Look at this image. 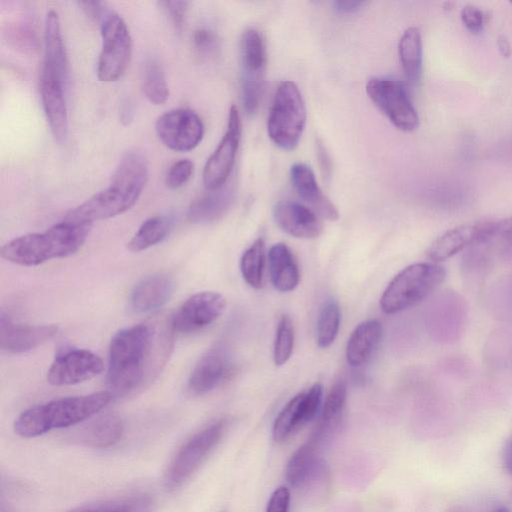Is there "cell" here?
Returning <instances> with one entry per match:
<instances>
[{
  "mask_svg": "<svg viewBox=\"0 0 512 512\" xmlns=\"http://www.w3.org/2000/svg\"><path fill=\"white\" fill-rule=\"evenodd\" d=\"M271 282L280 292L294 290L300 279L298 265L288 246L276 243L270 247L267 255Z\"/></svg>",
  "mask_w": 512,
  "mask_h": 512,
  "instance_id": "cell-28",
  "label": "cell"
},
{
  "mask_svg": "<svg viewBox=\"0 0 512 512\" xmlns=\"http://www.w3.org/2000/svg\"><path fill=\"white\" fill-rule=\"evenodd\" d=\"M290 180L297 194L321 217L336 221L339 213L333 202L319 187L314 172L304 163H295L290 168Z\"/></svg>",
  "mask_w": 512,
  "mask_h": 512,
  "instance_id": "cell-24",
  "label": "cell"
},
{
  "mask_svg": "<svg viewBox=\"0 0 512 512\" xmlns=\"http://www.w3.org/2000/svg\"><path fill=\"white\" fill-rule=\"evenodd\" d=\"M92 224L63 220L44 232L16 237L0 249L1 257L20 266H37L75 254L86 241Z\"/></svg>",
  "mask_w": 512,
  "mask_h": 512,
  "instance_id": "cell-3",
  "label": "cell"
},
{
  "mask_svg": "<svg viewBox=\"0 0 512 512\" xmlns=\"http://www.w3.org/2000/svg\"><path fill=\"white\" fill-rule=\"evenodd\" d=\"M102 359L87 349L60 351L47 372V381L54 386L75 385L90 380L103 371Z\"/></svg>",
  "mask_w": 512,
  "mask_h": 512,
  "instance_id": "cell-13",
  "label": "cell"
},
{
  "mask_svg": "<svg viewBox=\"0 0 512 512\" xmlns=\"http://www.w3.org/2000/svg\"><path fill=\"white\" fill-rule=\"evenodd\" d=\"M382 337L378 320L360 323L351 333L346 346V360L352 367L365 364L376 350Z\"/></svg>",
  "mask_w": 512,
  "mask_h": 512,
  "instance_id": "cell-29",
  "label": "cell"
},
{
  "mask_svg": "<svg viewBox=\"0 0 512 512\" xmlns=\"http://www.w3.org/2000/svg\"><path fill=\"white\" fill-rule=\"evenodd\" d=\"M347 387L343 379H338L331 387L321 415L316 426L307 440L320 449L337 431L344 414L346 403Z\"/></svg>",
  "mask_w": 512,
  "mask_h": 512,
  "instance_id": "cell-25",
  "label": "cell"
},
{
  "mask_svg": "<svg viewBox=\"0 0 512 512\" xmlns=\"http://www.w3.org/2000/svg\"><path fill=\"white\" fill-rule=\"evenodd\" d=\"M231 371V361L223 347L207 351L197 362L188 379V389L195 395L206 394L224 381Z\"/></svg>",
  "mask_w": 512,
  "mask_h": 512,
  "instance_id": "cell-20",
  "label": "cell"
},
{
  "mask_svg": "<svg viewBox=\"0 0 512 512\" xmlns=\"http://www.w3.org/2000/svg\"><path fill=\"white\" fill-rule=\"evenodd\" d=\"M512 248V217L495 220L491 239L486 247Z\"/></svg>",
  "mask_w": 512,
  "mask_h": 512,
  "instance_id": "cell-40",
  "label": "cell"
},
{
  "mask_svg": "<svg viewBox=\"0 0 512 512\" xmlns=\"http://www.w3.org/2000/svg\"><path fill=\"white\" fill-rule=\"evenodd\" d=\"M65 84L46 73H40V97L44 114L54 140L63 144L68 138V112Z\"/></svg>",
  "mask_w": 512,
  "mask_h": 512,
  "instance_id": "cell-19",
  "label": "cell"
},
{
  "mask_svg": "<svg viewBox=\"0 0 512 512\" xmlns=\"http://www.w3.org/2000/svg\"><path fill=\"white\" fill-rule=\"evenodd\" d=\"M109 391L55 399L22 412L14 422V431L33 438L53 429L81 423L101 411L112 399Z\"/></svg>",
  "mask_w": 512,
  "mask_h": 512,
  "instance_id": "cell-4",
  "label": "cell"
},
{
  "mask_svg": "<svg viewBox=\"0 0 512 512\" xmlns=\"http://www.w3.org/2000/svg\"><path fill=\"white\" fill-rule=\"evenodd\" d=\"M341 322L339 305L333 299L327 301L319 313L317 321V344L320 348L329 347L337 337Z\"/></svg>",
  "mask_w": 512,
  "mask_h": 512,
  "instance_id": "cell-36",
  "label": "cell"
},
{
  "mask_svg": "<svg viewBox=\"0 0 512 512\" xmlns=\"http://www.w3.org/2000/svg\"><path fill=\"white\" fill-rule=\"evenodd\" d=\"M242 66V103L247 114H254L259 106L267 54L261 34L253 28L246 29L240 40Z\"/></svg>",
  "mask_w": 512,
  "mask_h": 512,
  "instance_id": "cell-9",
  "label": "cell"
},
{
  "mask_svg": "<svg viewBox=\"0 0 512 512\" xmlns=\"http://www.w3.org/2000/svg\"><path fill=\"white\" fill-rule=\"evenodd\" d=\"M494 220L478 221L451 228L428 248L427 256L434 262L444 261L472 247L485 246L492 235Z\"/></svg>",
  "mask_w": 512,
  "mask_h": 512,
  "instance_id": "cell-17",
  "label": "cell"
},
{
  "mask_svg": "<svg viewBox=\"0 0 512 512\" xmlns=\"http://www.w3.org/2000/svg\"><path fill=\"white\" fill-rule=\"evenodd\" d=\"M306 118V106L298 86L292 81H282L267 119L269 138L279 148L293 150L300 141Z\"/></svg>",
  "mask_w": 512,
  "mask_h": 512,
  "instance_id": "cell-6",
  "label": "cell"
},
{
  "mask_svg": "<svg viewBox=\"0 0 512 512\" xmlns=\"http://www.w3.org/2000/svg\"><path fill=\"white\" fill-rule=\"evenodd\" d=\"M235 199L233 185L210 190L195 199L189 206L187 218L191 223L207 224L219 220L232 206Z\"/></svg>",
  "mask_w": 512,
  "mask_h": 512,
  "instance_id": "cell-27",
  "label": "cell"
},
{
  "mask_svg": "<svg viewBox=\"0 0 512 512\" xmlns=\"http://www.w3.org/2000/svg\"><path fill=\"white\" fill-rule=\"evenodd\" d=\"M102 47L97 62V77L114 82L125 73L132 55V39L124 19L109 10L100 22Z\"/></svg>",
  "mask_w": 512,
  "mask_h": 512,
  "instance_id": "cell-7",
  "label": "cell"
},
{
  "mask_svg": "<svg viewBox=\"0 0 512 512\" xmlns=\"http://www.w3.org/2000/svg\"><path fill=\"white\" fill-rule=\"evenodd\" d=\"M434 316L436 333L444 342L454 341L459 337L465 325L467 306L463 298L451 291H446L443 297L438 299Z\"/></svg>",
  "mask_w": 512,
  "mask_h": 512,
  "instance_id": "cell-26",
  "label": "cell"
},
{
  "mask_svg": "<svg viewBox=\"0 0 512 512\" xmlns=\"http://www.w3.org/2000/svg\"><path fill=\"white\" fill-rule=\"evenodd\" d=\"M399 58L407 84L417 85L422 74V37L417 27H409L403 32Z\"/></svg>",
  "mask_w": 512,
  "mask_h": 512,
  "instance_id": "cell-31",
  "label": "cell"
},
{
  "mask_svg": "<svg viewBox=\"0 0 512 512\" xmlns=\"http://www.w3.org/2000/svg\"><path fill=\"white\" fill-rule=\"evenodd\" d=\"M503 463L506 470L512 475V436L509 438L504 447Z\"/></svg>",
  "mask_w": 512,
  "mask_h": 512,
  "instance_id": "cell-47",
  "label": "cell"
},
{
  "mask_svg": "<svg viewBox=\"0 0 512 512\" xmlns=\"http://www.w3.org/2000/svg\"><path fill=\"white\" fill-rule=\"evenodd\" d=\"M495 512H508V511H507L506 509H504V508H501V509H498V510H497V511H495Z\"/></svg>",
  "mask_w": 512,
  "mask_h": 512,
  "instance_id": "cell-49",
  "label": "cell"
},
{
  "mask_svg": "<svg viewBox=\"0 0 512 512\" xmlns=\"http://www.w3.org/2000/svg\"><path fill=\"white\" fill-rule=\"evenodd\" d=\"M171 319H154L118 331L108 353L107 385L112 396L141 393L161 373L173 345Z\"/></svg>",
  "mask_w": 512,
  "mask_h": 512,
  "instance_id": "cell-1",
  "label": "cell"
},
{
  "mask_svg": "<svg viewBox=\"0 0 512 512\" xmlns=\"http://www.w3.org/2000/svg\"><path fill=\"white\" fill-rule=\"evenodd\" d=\"M294 346V326L288 315H283L278 323L273 348L274 363L285 364L291 357Z\"/></svg>",
  "mask_w": 512,
  "mask_h": 512,
  "instance_id": "cell-37",
  "label": "cell"
},
{
  "mask_svg": "<svg viewBox=\"0 0 512 512\" xmlns=\"http://www.w3.org/2000/svg\"><path fill=\"white\" fill-rule=\"evenodd\" d=\"M290 492L287 487H278L270 496L266 512H288Z\"/></svg>",
  "mask_w": 512,
  "mask_h": 512,
  "instance_id": "cell-43",
  "label": "cell"
},
{
  "mask_svg": "<svg viewBox=\"0 0 512 512\" xmlns=\"http://www.w3.org/2000/svg\"><path fill=\"white\" fill-rule=\"evenodd\" d=\"M122 434V420L116 415L105 414L84 425L78 433V440L92 448H107L117 443Z\"/></svg>",
  "mask_w": 512,
  "mask_h": 512,
  "instance_id": "cell-30",
  "label": "cell"
},
{
  "mask_svg": "<svg viewBox=\"0 0 512 512\" xmlns=\"http://www.w3.org/2000/svg\"><path fill=\"white\" fill-rule=\"evenodd\" d=\"M152 504L149 496L137 494L83 505L68 512H150Z\"/></svg>",
  "mask_w": 512,
  "mask_h": 512,
  "instance_id": "cell-34",
  "label": "cell"
},
{
  "mask_svg": "<svg viewBox=\"0 0 512 512\" xmlns=\"http://www.w3.org/2000/svg\"><path fill=\"white\" fill-rule=\"evenodd\" d=\"M226 429V421L218 420L191 437L174 457L167 475L170 488L182 485L203 463L218 444Z\"/></svg>",
  "mask_w": 512,
  "mask_h": 512,
  "instance_id": "cell-10",
  "label": "cell"
},
{
  "mask_svg": "<svg viewBox=\"0 0 512 512\" xmlns=\"http://www.w3.org/2000/svg\"><path fill=\"white\" fill-rule=\"evenodd\" d=\"M58 331L55 325L14 323L6 315L0 316V347L12 354L33 350L52 339Z\"/></svg>",
  "mask_w": 512,
  "mask_h": 512,
  "instance_id": "cell-18",
  "label": "cell"
},
{
  "mask_svg": "<svg viewBox=\"0 0 512 512\" xmlns=\"http://www.w3.org/2000/svg\"><path fill=\"white\" fill-rule=\"evenodd\" d=\"M273 216L284 232L296 238L312 239L322 232V223L316 213L296 201L278 202L273 209Z\"/></svg>",
  "mask_w": 512,
  "mask_h": 512,
  "instance_id": "cell-21",
  "label": "cell"
},
{
  "mask_svg": "<svg viewBox=\"0 0 512 512\" xmlns=\"http://www.w3.org/2000/svg\"><path fill=\"white\" fill-rule=\"evenodd\" d=\"M241 138V118L235 105L231 106L227 130L203 169L205 188L216 190L223 187L232 171Z\"/></svg>",
  "mask_w": 512,
  "mask_h": 512,
  "instance_id": "cell-12",
  "label": "cell"
},
{
  "mask_svg": "<svg viewBox=\"0 0 512 512\" xmlns=\"http://www.w3.org/2000/svg\"><path fill=\"white\" fill-rule=\"evenodd\" d=\"M155 131L169 149L187 152L196 148L204 136V125L198 114L190 109L177 108L161 114Z\"/></svg>",
  "mask_w": 512,
  "mask_h": 512,
  "instance_id": "cell-11",
  "label": "cell"
},
{
  "mask_svg": "<svg viewBox=\"0 0 512 512\" xmlns=\"http://www.w3.org/2000/svg\"><path fill=\"white\" fill-rule=\"evenodd\" d=\"M194 164L189 159H181L175 162L168 170L165 184L169 189H178L185 185L191 178Z\"/></svg>",
  "mask_w": 512,
  "mask_h": 512,
  "instance_id": "cell-38",
  "label": "cell"
},
{
  "mask_svg": "<svg viewBox=\"0 0 512 512\" xmlns=\"http://www.w3.org/2000/svg\"><path fill=\"white\" fill-rule=\"evenodd\" d=\"M79 6L85 14L93 20L101 22L107 12L110 10L106 4L99 1H81Z\"/></svg>",
  "mask_w": 512,
  "mask_h": 512,
  "instance_id": "cell-44",
  "label": "cell"
},
{
  "mask_svg": "<svg viewBox=\"0 0 512 512\" xmlns=\"http://www.w3.org/2000/svg\"><path fill=\"white\" fill-rule=\"evenodd\" d=\"M444 278L445 269L437 263L411 264L388 284L380 299L381 309L387 314L409 309L432 294Z\"/></svg>",
  "mask_w": 512,
  "mask_h": 512,
  "instance_id": "cell-5",
  "label": "cell"
},
{
  "mask_svg": "<svg viewBox=\"0 0 512 512\" xmlns=\"http://www.w3.org/2000/svg\"><path fill=\"white\" fill-rule=\"evenodd\" d=\"M160 4L163 6V9L173 25L177 29H181L189 3L187 1H162Z\"/></svg>",
  "mask_w": 512,
  "mask_h": 512,
  "instance_id": "cell-42",
  "label": "cell"
},
{
  "mask_svg": "<svg viewBox=\"0 0 512 512\" xmlns=\"http://www.w3.org/2000/svg\"><path fill=\"white\" fill-rule=\"evenodd\" d=\"M174 288V280L168 274L147 276L133 287L129 296V308L138 314L157 310L170 300Z\"/></svg>",
  "mask_w": 512,
  "mask_h": 512,
  "instance_id": "cell-22",
  "label": "cell"
},
{
  "mask_svg": "<svg viewBox=\"0 0 512 512\" xmlns=\"http://www.w3.org/2000/svg\"><path fill=\"white\" fill-rule=\"evenodd\" d=\"M148 180V163L139 151L126 152L115 169L110 185L71 209L64 217L73 223L94 221L120 215L135 205Z\"/></svg>",
  "mask_w": 512,
  "mask_h": 512,
  "instance_id": "cell-2",
  "label": "cell"
},
{
  "mask_svg": "<svg viewBox=\"0 0 512 512\" xmlns=\"http://www.w3.org/2000/svg\"><path fill=\"white\" fill-rule=\"evenodd\" d=\"M460 17L462 23L470 33L478 34L482 31L485 15L480 8L474 5H466L461 9Z\"/></svg>",
  "mask_w": 512,
  "mask_h": 512,
  "instance_id": "cell-41",
  "label": "cell"
},
{
  "mask_svg": "<svg viewBox=\"0 0 512 512\" xmlns=\"http://www.w3.org/2000/svg\"><path fill=\"white\" fill-rule=\"evenodd\" d=\"M317 151H318V157L321 164V168L323 170V173L325 175H329L330 173V158L328 157V154L325 151V148L321 145V143L317 144Z\"/></svg>",
  "mask_w": 512,
  "mask_h": 512,
  "instance_id": "cell-46",
  "label": "cell"
},
{
  "mask_svg": "<svg viewBox=\"0 0 512 512\" xmlns=\"http://www.w3.org/2000/svg\"><path fill=\"white\" fill-rule=\"evenodd\" d=\"M173 227V219L167 215H157L146 219L127 243L132 252L144 251L162 242Z\"/></svg>",
  "mask_w": 512,
  "mask_h": 512,
  "instance_id": "cell-32",
  "label": "cell"
},
{
  "mask_svg": "<svg viewBox=\"0 0 512 512\" xmlns=\"http://www.w3.org/2000/svg\"><path fill=\"white\" fill-rule=\"evenodd\" d=\"M288 484L298 490L317 493L328 480V471L319 449L310 442L301 445L289 458L285 469Z\"/></svg>",
  "mask_w": 512,
  "mask_h": 512,
  "instance_id": "cell-15",
  "label": "cell"
},
{
  "mask_svg": "<svg viewBox=\"0 0 512 512\" xmlns=\"http://www.w3.org/2000/svg\"><path fill=\"white\" fill-rule=\"evenodd\" d=\"M226 308V299L218 292L201 291L187 298L177 309L171 323L179 333H193L215 322Z\"/></svg>",
  "mask_w": 512,
  "mask_h": 512,
  "instance_id": "cell-14",
  "label": "cell"
},
{
  "mask_svg": "<svg viewBox=\"0 0 512 512\" xmlns=\"http://www.w3.org/2000/svg\"><path fill=\"white\" fill-rule=\"evenodd\" d=\"M266 251L262 238H258L245 250L240 261L243 279L255 289H261L265 283Z\"/></svg>",
  "mask_w": 512,
  "mask_h": 512,
  "instance_id": "cell-33",
  "label": "cell"
},
{
  "mask_svg": "<svg viewBox=\"0 0 512 512\" xmlns=\"http://www.w3.org/2000/svg\"><path fill=\"white\" fill-rule=\"evenodd\" d=\"M68 64L59 17L56 11L50 10L45 17L44 61L41 72L59 79L66 85L69 80Z\"/></svg>",
  "mask_w": 512,
  "mask_h": 512,
  "instance_id": "cell-23",
  "label": "cell"
},
{
  "mask_svg": "<svg viewBox=\"0 0 512 512\" xmlns=\"http://www.w3.org/2000/svg\"><path fill=\"white\" fill-rule=\"evenodd\" d=\"M193 46L199 55L211 57L217 53L219 41L213 31L201 28L193 34Z\"/></svg>",
  "mask_w": 512,
  "mask_h": 512,
  "instance_id": "cell-39",
  "label": "cell"
},
{
  "mask_svg": "<svg viewBox=\"0 0 512 512\" xmlns=\"http://www.w3.org/2000/svg\"><path fill=\"white\" fill-rule=\"evenodd\" d=\"M363 5H365V2L358 0H337L333 2L334 9L341 14L356 12Z\"/></svg>",
  "mask_w": 512,
  "mask_h": 512,
  "instance_id": "cell-45",
  "label": "cell"
},
{
  "mask_svg": "<svg viewBox=\"0 0 512 512\" xmlns=\"http://www.w3.org/2000/svg\"><path fill=\"white\" fill-rule=\"evenodd\" d=\"M366 93L397 129H417L419 116L402 81L373 77L366 83Z\"/></svg>",
  "mask_w": 512,
  "mask_h": 512,
  "instance_id": "cell-8",
  "label": "cell"
},
{
  "mask_svg": "<svg viewBox=\"0 0 512 512\" xmlns=\"http://www.w3.org/2000/svg\"><path fill=\"white\" fill-rule=\"evenodd\" d=\"M142 90L145 97L155 105L164 104L169 97L163 68L154 59H149L144 64Z\"/></svg>",
  "mask_w": 512,
  "mask_h": 512,
  "instance_id": "cell-35",
  "label": "cell"
},
{
  "mask_svg": "<svg viewBox=\"0 0 512 512\" xmlns=\"http://www.w3.org/2000/svg\"><path fill=\"white\" fill-rule=\"evenodd\" d=\"M321 402L322 386L319 383L294 396L275 418L272 428L273 439L276 442L287 440L316 416Z\"/></svg>",
  "mask_w": 512,
  "mask_h": 512,
  "instance_id": "cell-16",
  "label": "cell"
},
{
  "mask_svg": "<svg viewBox=\"0 0 512 512\" xmlns=\"http://www.w3.org/2000/svg\"><path fill=\"white\" fill-rule=\"evenodd\" d=\"M497 47H498L500 54L503 57H509L511 55V46L505 36L500 35L497 38Z\"/></svg>",
  "mask_w": 512,
  "mask_h": 512,
  "instance_id": "cell-48",
  "label": "cell"
}]
</instances>
